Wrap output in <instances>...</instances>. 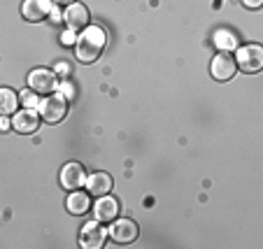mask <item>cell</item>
<instances>
[{
  "instance_id": "obj_23",
  "label": "cell",
  "mask_w": 263,
  "mask_h": 249,
  "mask_svg": "<svg viewBox=\"0 0 263 249\" xmlns=\"http://www.w3.org/2000/svg\"><path fill=\"white\" fill-rule=\"evenodd\" d=\"M10 128V121H7V117H0V130Z\"/></svg>"
},
{
  "instance_id": "obj_17",
  "label": "cell",
  "mask_w": 263,
  "mask_h": 249,
  "mask_svg": "<svg viewBox=\"0 0 263 249\" xmlns=\"http://www.w3.org/2000/svg\"><path fill=\"white\" fill-rule=\"evenodd\" d=\"M21 103H24L26 107H33V110H37V105H40V95L35 93L33 89L21 91Z\"/></svg>"
},
{
  "instance_id": "obj_13",
  "label": "cell",
  "mask_w": 263,
  "mask_h": 249,
  "mask_svg": "<svg viewBox=\"0 0 263 249\" xmlns=\"http://www.w3.org/2000/svg\"><path fill=\"white\" fill-rule=\"evenodd\" d=\"M86 191H89L91 196H105L112 191V186H115V182H112V177H109L107 173H93V175H86V182H84Z\"/></svg>"
},
{
  "instance_id": "obj_4",
  "label": "cell",
  "mask_w": 263,
  "mask_h": 249,
  "mask_svg": "<svg viewBox=\"0 0 263 249\" xmlns=\"http://www.w3.org/2000/svg\"><path fill=\"white\" fill-rule=\"evenodd\" d=\"M107 235L115 240L117 244H130L138 240L140 235V228L133 219H119L117 217L115 221H109V228H107Z\"/></svg>"
},
{
  "instance_id": "obj_24",
  "label": "cell",
  "mask_w": 263,
  "mask_h": 249,
  "mask_svg": "<svg viewBox=\"0 0 263 249\" xmlns=\"http://www.w3.org/2000/svg\"><path fill=\"white\" fill-rule=\"evenodd\" d=\"M51 3H54V5H72V3H74V0H51Z\"/></svg>"
},
{
  "instance_id": "obj_7",
  "label": "cell",
  "mask_w": 263,
  "mask_h": 249,
  "mask_svg": "<svg viewBox=\"0 0 263 249\" xmlns=\"http://www.w3.org/2000/svg\"><path fill=\"white\" fill-rule=\"evenodd\" d=\"M91 209H93V219L100 221V224H109V221H115L117 217H119V200L115 198V196H98V200H96V205H91Z\"/></svg>"
},
{
  "instance_id": "obj_1",
  "label": "cell",
  "mask_w": 263,
  "mask_h": 249,
  "mask_svg": "<svg viewBox=\"0 0 263 249\" xmlns=\"http://www.w3.org/2000/svg\"><path fill=\"white\" fill-rule=\"evenodd\" d=\"M105 47H107V33H105V28L98 24H93V26L89 24L77 35L74 56H77L80 63H96V61L103 56Z\"/></svg>"
},
{
  "instance_id": "obj_6",
  "label": "cell",
  "mask_w": 263,
  "mask_h": 249,
  "mask_svg": "<svg viewBox=\"0 0 263 249\" xmlns=\"http://www.w3.org/2000/svg\"><path fill=\"white\" fill-rule=\"evenodd\" d=\"M210 72L217 82H229L233 80V75L238 72V65H235V56H231V51H219L212 59L210 65Z\"/></svg>"
},
{
  "instance_id": "obj_11",
  "label": "cell",
  "mask_w": 263,
  "mask_h": 249,
  "mask_svg": "<svg viewBox=\"0 0 263 249\" xmlns=\"http://www.w3.org/2000/svg\"><path fill=\"white\" fill-rule=\"evenodd\" d=\"M51 7H54L51 0H24V5H21V14H24L26 21L37 24V21H45L47 16H49Z\"/></svg>"
},
{
  "instance_id": "obj_14",
  "label": "cell",
  "mask_w": 263,
  "mask_h": 249,
  "mask_svg": "<svg viewBox=\"0 0 263 249\" xmlns=\"http://www.w3.org/2000/svg\"><path fill=\"white\" fill-rule=\"evenodd\" d=\"M91 194L89 191H70V196H68V200H65V207H68V212L70 215H74V217H82V215H86L91 209Z\"/></svg>"
},
{
  "instance_id": "obj_22",
  "label": "cell",
  "mask_w": 263,
  "mask_h": 249,
  "mask_svg": "<svg viewBox=\"0 0 263 249\" xmlns=\"http://www.w3.org/2000/svg\"><path fill=\"white\" fill-rule=\"evenodd\" d=\"M245 7H249V10H258V7L263 5V0H242Z\"/></svg>"
},
{
  "instance_id": "obj_19",
  "label": "cell",
  "mask_w": 263,
  "mask_h": 249,
  "mask_svg": "<svg viewBox=\"0 0 263 249\" xmlns=\"http://www.w3.org/2000/svg\"><path fill=\"white\" fill-rule=\"evenodd\" d=\"M61 42H63L65 47H74V42H77V30L68 28L63 35H61Z\"/></svg>"
},
{
  "instance_id": "obj_9",
  "label": "cell",
  "mask_w": 263,
  "mask_h": 249,
  "mask_svg": "<svg viewBox=\"0 0 263 249\" xmlns=\"http://www.w3.org/2000/svg\"><path fill=\"white\" fill-rule=\"evenodd\" d=\"M105 238H107V231L103 228V224L100 221H89V224H84V228H82L80 233V244L84 249H100L105 244Z\"/></svg>"
},
{
  "instance_id": "obj_16",
  "label": "cell",
  "mask_w": 263,
  "mask_h": 249,
  "mask_svg": "<svg viewBox=\"0 0 263 249\" xmlns=\"http://www.w3.org/2000/svg\"><path fill=\"white\" fill-rule=\"evenodd\" d=\"M214 45H217L219 51H233L235 47H238V37H235L231 30L221 28L214 33Z\"/></svg>"
},
{
  "instance_id": "obj_5",
  "label": "cell",
  "mask_w": 263,
  "mask_h": 249,
  "mask_svg": "<svg viewBox=\"0 0 263 249\" xmlns=\"http://www.w3.org/2000/svg\"><path fill=\"white\" fill-rule=\"evenodd\" d=\"M28 86L35 91L37 95H47V93H54L59 89V77H56L54 70H47V68H37L33 70L28 75Z\"/></svg>"
},
{
  "instance_id": "obj_2",
  "label": "cell",
  "mask_w": 263,
  "mask_h": 249,
  "mask_svg": "<svg viewBox=\"0 0 263 249\" xmlns=\"http://www.w3.org/2000/svg\"><path fill=\"white\" fill-rule=\"evenodd\" d=\"M37 112H40V119L47 121V124H59V121L65 119L68 114V100L63 95H47L45 100H40L37 105Z\"/></svg>"
},
{
  "instance_id": "obj_15",
  "label": "cell",
  "mask_w": 263,
  "mask_h": 249,
  "mask_svg": "<svg viewBox=\"0 0 263 249\" xmlns=\"http://www.w3.org/2000/svg\"><path fill=\"white\" fill-rule=\"evenodd\" d=\"M19 110V93L12 89H0V117H10Z\"/></svg>"
},
{
  "instance_id": "obj_21",
  "label": "cell",
  "mask_w": 263,
  "mask_h": 249,
  "mask_svg": "<svg viewBox=\"0 0 263 249\" xmlns=\"http://www.w3.org/2000/svg\"><path fill=\"white\" fill-rule=\"evenodd\" d=\"M49 16H51V21H54V24H59V21H63V14H61V10H59V5H54V7H51V12H49Z\"/></svg>"
},
{
  "instance_id": "obj_10",
  "label": "cell",
  "mask_w": 263,
  "mask_h": 249,
  "mask_svg": "<svg viewBox=\"0 0 263 249\" xmlns=\"http://www.w3.org/2000/svg\"><path fill=\"white\" fill-rule=\"evenodd\" d=\"M12 126H14V130H19V133L24 135H30L37 130V126H40V112L33 110V107H26V110H16L14 112V119H12Z\"/></svg>"
},
{
  "instance_id": "obj_8",
  "label": "cell",
  "mask_w": 263,
  "mask_h": 249,
  "mask_svg": "<svg viewBox=\"0 0 263 249\" xmlns=\"http://www.w3.org/2000/svg\"><path fill=\"white\" fill-rule=\"evenodd\" d=\"M61 186H63L65 191H77L80 186H84L86 182V170L82 163H77V161H72V163H65L63 170H61Z\"/></svg>"
},
{
  "instance_id": "obj_12",
  "label": "cell",
  "mask_w": 263,
  "mask_h": 249,
  "mask_svg": "<svg viewBox=\"0 0 263 249\" xmlns=\"http://www.w3.org/2000/svg\"><path fill=\"white\" fill-rule=\"evenodd\" d=\"M63 21L68 24V28H72V30H84L86 26H89L91 16H89L86 5H82V3H72V5H68V10H65Z\"/></svg>"
},
{
  "instance_id": "obj_20",
  "label": "cell",
  "mask_w": 263,
  "mask_h": 249,
  "mask_svg": "<svg viewBox=\"0 0 263 249\" xmlns=\"http://www.w3.org/2000/svg\"><path fill=\"white\" fill-rule=\"evenodd\" d=\"M54 72H56V75H61V77H68L70 72H72V70H70V65H68V63H56Z\"/></svg>"
},
{
  "instance_id": "obj_18",
  "label": "cell",
  "mask_w": 263,
  "mask_h": 249,
  "mask_svg": "<svg viewBox=\"0 0 263 249\" xmlns=\"http://www.w3.org/2000/svg\"><path fill=\"white\" fill-rule=\"evenodd\" d=\"M56 91H59V95H63L65 100H72L74 95H77V93H74V84H72V82H68V80L59 82V89H56Z\"/></svg>"
},
{
  "instance_id": "obj_3",
  "label": "cell",
  "mask_w": 263,
  "mask_h": 249,
  "mask_svg": "<svg viewBox=\"0 0 263 249\" xmlns=\"http://www.w3.org/2000/svg\"><path fill=\"white\" fill-rule=\"evenodd\" d=\"M235 65H238L242 72H249V75L258 72V70L263 68V49L258 45L240 47L238 54H235Z\"/></svg>"
}]
</instances>
